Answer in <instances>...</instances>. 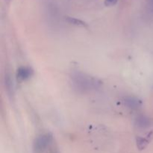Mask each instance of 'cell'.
Masks as SVG:
<instances>
[{
	"label": "cell",
	"mask_w": 153,
	"mask_h": 153,
	"mask_svg": "<svg viewBox=\"0 0 153 153\" xmlns=\"http://www.w3.org/2000/svg\"><path fill=\"white\" fill-rule=\"evenodd\" d=\"M73 82L76 88L82 91L97 88L100 83L97 79L82 73H76L73 76Z\"/></svg>",
	"instance_id": "cell-1"
},
{
	"label": "cell",
	"mask_w": 153,
	"mask_h": 153,
	"mask_svg": "<svg viewBox=\"0 0 153 153\" xmlns=\"http://www.w3.org/2000/svg\"><path fill=\"white\" fill-rule=\"evenodd\" d=\"M53 140L52 134L46 133L37 136L34 141L33 149L34 153H43L52 144Z\"/></svg>",
	"instance_id": "cell-2"
},
{
	"label": "cell",
	"mask_w": 153,
	"mask_h": 153,
	"mask_svg": "<svg viewBox=\"0 0 153 153\" xmlns=\"http://www.w3.org/2000/svg\"><path fill=\"white\" fill-rule=\"evenodd\" d=\"M34 74V71L31 67H20L16 71V77L19 81H26L29 79Z\"/></svg>",
	"instance_id": "cell-3"
},
{
	"label": "cell",
	"mask_w": 153,
	"mask_h": 153,
	"mask_svg": "<svg viewBox=\"0 0 153 153\" xmlns=\"http://www.w3.org/2000/svg\"><path fill=\"white\" fill-rule=\"evenodd\" d=\"M124 103L127 108L132 109V110L140 108L142 105L141 100L134 97H126L125 100H124Z\"/></svg>",
	"instance_id": "cell-4"
},
{
	"label": "cell",
	"mask_w": 153,
	"mask_h": 153,
	"mask_svg": "<svg viewBox=\"0 0 153 153\" xmlns=\"http://www.w3.org/2000/svg\"><path fill=\"white\" fill-rule=\"evenodd\" d=\"M135 124L137 127L141 128H146L150 127L153 124V121L151 118L145 116V115H141L139 116L136 119Z\"/></svg>",
	"instance_id": "cell-5"
},
{
	"label": "cell",
	"mask_w": 153,
	"mask_h": 153,
	"mask_svg": "<svg viewBox=\"0 0 153 153\" xmlns=\"http://www.w3.org/2000/svg\"><path fill=\"white\" fill-rule=\"evenodd\" d=\"M4 85H5V89L7 91V94H8V97L10 98H13V80L11 79V76L9 73H6L5 77H4Z\"/></svg>",
	"instance_id": "cell-6"
},
{
	"label": "cell",
	"mask_w": 153,
	"mask_h": 153,
	"mask_svg": "<svg viewBox=\"0 0 153 153\" xmlns=\"http://www.w3.org/2000/svg\"><path fill=\"white\" fill-rule=\"evenodd\" d=\"M151 140H152V139L148 135L146 137H137L136 138V143H137V146L139 150L144 149L148 146V144H149Z\"/></svg>",
	"instance_id": "cell-7"
},
{
	"label": "cell",
	"mask_w": 153,
	"mask_h": 153,
	"mask_svg": "<svg viewBox=\"0 0 153 153\" xmlns=\"http://www.w3.org/2000/svg\"><path fill=\"white\" fill-rule=\"evenodd\" d=\"M67 21H68L70 23L73 24V25H78V26H82V27H87L86 22H85L84 21L81 20L79 19H76L74 17H67Z\"/></svg>",
	"instance_id": "cell-8"
},
{
	"label": "cell",
	"mask_w": 153,
	"mask_h": 153,
	"mask_svg": "<svg viewBox=\"0 0 153 153\" xmlns=\"http://www.w3.org/2000/svg\"><path fill=\"white\" fill-rule=\"evenodd\" d=\"M117 1L118 0H105V4L107 7H111V6L116 4Z\"/></svg>",
	"instance_id": "cell-9"
},
{
	"label": "cell",
	"mask_w": 153,
	"mask_h": 153,
	"mask_svg": "<svg viewBox=\"0 0 153 153\" xmlns=\"http://www.w3.org/2000/svg\"><path fill=\"white\" fill-rule=\"evenodd\" d=\"M5 1H7V2H9V1H10V0H5Z\"/></svg>",
	"instance_id": "cell-10"
}]
</instances>
